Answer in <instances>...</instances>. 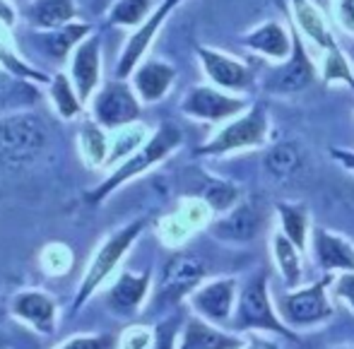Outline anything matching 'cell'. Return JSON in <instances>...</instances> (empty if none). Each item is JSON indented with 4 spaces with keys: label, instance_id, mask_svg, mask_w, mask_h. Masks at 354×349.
Here are the masks:
<instances>
[{
    "label": "cell",
    "instance_id": "cell-20",
    "mask_svg": "<svg viewBox=\"0 0 354 349\" xmlns=\"http://www.w3.org/2000/svg\"><path fill=\"white\" fill-rule=\"evenodd\" d=\"M241 44L248 48V51L270 58V61H275V63L287 61V58L292 56V48H294L292 29H287L282 22H275V19H270V22L246 32L241 39Z\"/></svg>",
    "mask_w": 354,
    "mask_h": 349
},
{
    "label": "cell",
    "instance_id": "cell-34",
    "mask_svg": "<svg viewBox=\"0 0 354 349\" xmlns=\"http://www.w3.org/2000/svg\"><path fill=\"white\" fill-rule=\"evenodd\" d=\"M53 349H118V335H106V332L75 335Z\"/></svg>",
    "mask_w": 354,
    "mask_h": 349
},
{
    "label": "cell",
    "instance_id": "cell-23",
    "mask_svg": "<svg viewBox=\"0 0 354 349\" xmlns=\"http://www.w3.org/2000/svg\"><path fill=\"white\" fill-rule=\"evenodd\" d=\"M258 229H261V217H258L256 209L248 205H239L232 207L222 219L212 224V236L229 243H246L256 238Z\"/></svg>",
    "mask_w": 354,
    "mask_h": 349
},
{
    "label": "cell",
    "instance_id": "cell-31",
    "mask_svg": "<svg viewBox=\"0 0 354 349\" xmlns=\"http://www.w3.org/2000/svg\"><path fill=\"white\" fill-rule=\"evenodd\" d=\"M272 253H275V261L284 277V284L294 287L301 279V251L284 234H275V238H272Z\"/></svg>",
    "mask_w": 354,
    "mask_h": 349
},
{
    "label": "cell",
    "instance_id": "cell-3",
    "mask_svg": "<svg viewBox=\"0 0 354 349\" xmlns=\"http://www.w3.org/2000/svg\"><path fill=\"white\" fill-rule=\"evenodd\" d=\"M145 224H147L145 219H133V222H128L126 227H121L118 232H113L111 236L104 238L102 246L97 248V253L89 258L87 267H84V275L80 279V287L73 299L75 311L82 308L84 303L97 294V289L104 287L106 279L116 272L118 263H121L123 256L136 246V241L145 232Z\"/></svg>",
    "mask_w": 354,
    "mask_h": 349
},
{
    "label": "cell",
    "instance_id": "cell-35",
    "mask_svg": "<svg viewBox=\"0 0 354 349\" xmlns=\"http://www.w3.org/2000/svg\"><path fill=\"white\" fill-rule=\"evenodd\" d=\"M236 198H239V191L234 186H229V183H224V181L210 183V186H207V191H205V202L212 209H217V212L232 209L234 205H236Z\"/></svg>",
    "mask_w": 354,
    "mask_h": 349
},
{
    "label": "cell",
    "instance_id": "cell-28",
    "mask_svg": "<svg viewBox=\"0 0 354 349\" xmlns=\"http://www.w3.org/2000/svg\"><path fill=\"white\" fill-rule=\"evenodd\" d=\"M301 149L294 142H280L266 154V169L277 181H289L301 171Z\"/></svg>",
    "mask_w": 354,
    "mask_h": 349
},
{
    "label": "cell",
    "instance_id": "cell-6",
    "mask_svg": "<svg viewBox=\"0 0 354 349\" xmlns=\"http://www.w3.org/2000/svg\"><path fill=\"white\" fill-rule=\"evenodd\" d=\"M234 330H268L277 332L289 340H297L292 330H287L280 313H275L268 294V275H258L246 284L236 303V318H234Z\"/></svg>",
    "mask_w": 354,
    "mask_h": 349
},
{
    "label": "cell",
    "instance_id": "cell-4",
    "mask_svg": "<svg viewBox=\"0 0 354 349\" xmlns=\"http://www.w3.org/2000/svg\"><path fill=\"white\" fill-rule=\"evenodd\" d=\"M268 133H270V121H268L266 106H251L243 116L229 121L217 135H212L205 144L196 149L198 157H222V154L236 152V149L261 147L266 144Z\"/></svg>",
    "mask_w": 354,
    "mask_h": 349
},
{
    "label": "cell",
    "instance_id": "cell-41",
    "mask_svg": "<svg viewBox=\"0 0 354 349\" xmlns=\"http://www.w3.org/2000/svg\"><path fill=\"white\" fill-rule=\"evenodd\" d=\"M97 3H99V10H104V8H111L116 0H97Z\"/></svg>",
    "mask_w": 354,
    "mask_h": 349
},
{
    "label": "cell",
    "instance_id": "cell-40",
    "mask_svg": "<svg viewBox=\"0 0 354 349\" xmlns=\"http://www.w3.org/2000/svg\"><path fill=\"white\" fill-rule=\"evenodd\" d=\"M0 22L8 24L10 29H12V24H15V10L8 0H0Z\"/></svg>",
    "mask_w": 354,
    "mask_h": 349
},
{
    "label": "cell",
    "instance_id": "cell-25",
    "mask_svg": "<svg viewBox=\"0 0 354 349\" xmlns=\"http://www.w3.org/2000/svg\"><path fill=\"white\" fill-rule=\"evenodd\" d=\"M0 70L15 79H27V82H39V84L51 82V77L44 70L34 68L32 63H27L19 56L17 48H15V39L10 34V27L3 22H0Z\"/></svg>",
    "mask_w": 354,
    "mask_h": 349
},
{
    "label": "cell",
    "instance_id": "cell-30",
    "mask_svg": "<svg viewBox=\"0 0 354 349\" xmlns=\"http://www.w3.org/2000/svg\"><path fill=\"white\" fill-rule=\"evenodd\" d=\"M282 222V234L299 248V251H306L308 243V214L301 205H289V202H280L277 205Z\"/></svg>",
    "mask_w": 354,
    "mask_h": 349
},
{
    "label": "cell",
    "instance_id": "cell-1",
    "mask_svg": "<svg viewBox=\"0 0 354 349\" xmlns=\"http://www.w3.org/2000/svg\"><path fill=\"white\" fill-rule=\"evenodd\" d=\"M181 144H183V133L178 131L174 123H162L152 135L145 140V144H140L133 154H128L123 162H118V167L113 169L99 186H94L92 191L84 193V200H87L89 205L104 202L111 193H116L121 186H126L128 181L142 176L145 171H149V169H154L157 164H162L164 159L176 152Z\"/></svg>",
    "mask_w": 354,
    "mask_h": 349
},
{
    "label": "cell",
    "instance_id": "cell-22",
    "mask_svg": "<svg viewBox=\"0 0 354 349\" xmlns=\"http://www.w3.org/2000/svg\"><path fill=\"white\" fill-rule=\"evenodd\" d=\"M313 256L326 272H354V246L335 232L313 229Z\"/></svg>",
    "mask_w": 354,
    "mask_h": 349
},
{
    "label": "cell",
    "instance_id": "cell-12",
    "mask_svg": "<svg viewBox=\"0 0 354 349\" xmlns=\"http://www.w3.org/2000/svg\"><path fill=\"white\" fill-rule=\"evenodd\" d=\"M205 272V263L198 256H193V253H174L162 270L159 296L164 301H178L183 296H191L201 287Z\"/></svg>",
    "mask_w": 354,
    "mask_h": 349
},
{
    "label": "cell",
    "instance_id": "cell-9",
    "mask_svg": "<svg viewBox=\"0 0 354 349\" xmlns=\"http://www.w3.org/2000/svg\"><path fill=\"white\" fill-rule=\"evenodd\" d=\"M328 284L330 277L321 279L318 284L304 287L299 292H292L280 301V318L287 326L306 328V326H318V323L333 318L335 308H333L330 299H328Z\"/></svg>",
    "mask_w": 354,
    "mask_h": 349
},
{
    "label": "cell",
    "instance_id": "cell-26",
    "mask_svg": "<svg viewBox=\"0 0 354 349\" xmlns=\"http://www.w3.org/2000/svg\"><path fill=\"white\" fill-rule=\"evenodd\" d=\"M77 147L87 169H99L109 164L111 154V138L106 135V128H102L97 121H84L77 133Z\"/></svg>",
    "mask_w": 354,
    "mask_h": 349
},
{
    "label": "cell",
    "instance_id": "cell-47",
    "mask_svg": "<svg viewBox=\"0 0 354 349\" xmlns=\"http://www.w3.org/2000/svg\"><path fill=\"white\" fill-rule=\"evenodd\" d=\"M243 349H251V347H243Z\"/></svg>",
    "mask_w": 354,
    "mask_h": 349
},
{
    "label": "cell",
    "instance_id": "cell-37",
    "mask_svg": "<svg viewBox=\"0 0 354 349\" xmlns=\"http://www.w3.org/2000/svg\"><path fill=\"white\" fill-rule=\"evenodd\" d=\"M335 17L340 27L354 37V0H335Z\"/></svg>",
    "mask_w": 354,
    "mask_h": 349
},
{
    "label": "cell",
    "instance_id": "cell-7",
    "mask_svg": "<svg viewBox=\"0 0 354 349\" xmlns=\"http://www.w3.org/2000/svg\"><path fill=\"white\" fill-rule=\"evenodd\" d=\"M292 39L294 48L292 56L282 63H275V68H270L261 79L263 92L268 94H297L308 89L318 79V70L313 58L308 56L304 37L299 34V29L292 27Z\"/></svg>",
    "mask_w": 354,
    "mask_h": 349
},
{
    "label": "cell",
    "instance_id": "cell-21",
    "mask_svg": "<svg viewBox=\"0 0 354 349\" xmlns=\"http://www.w3.org/2000/svg\"><path fill=\"white\" fill-rule=\"evenodd\" d=\"M243 340L232 332L219 330L214 323L203 321L201 316H193L186 321L178 342L174 349H243Z\"/></svg>",
    "mask_w": 354,
    "mask_h": 349
},
{
    "label": "cell",
    "instance_id": "cell-15",
    "mask_svg": "<svg viewBox=\"0 0 354 349\" xmlns=\"http://www.w3.org/2000/svg\"><path fill=\"white\" fill-rule=\"evenodd\" d=\"M234 301H236V279L232 277L201 284L188 296V303L193 306L196 316H201L207 323H214V326H224L232 318Z\"/></svg>",
    "mask_w": 354,
    "mask_h": 349
},
{
    "label": "cell",
    "instance_id": "cell-32",
    "mask_svg": "<svg viewBox=\"0 0 354 349\" xmlns=\"http://www.w3.org/2000/svg\"><path fill=\"white\" fill-rule=\"evenodd\" d=\"M321 82L323 84H337L342 82L345 87H350L354 92V70L347 61L345 51L335 48V51L323 56V68H321Z\"/></svg>",
    "mask_w": 354,
    "mask_h": 349
},
{
    "label": "cell",
    "instance_id": "cell-16",
    "mask_svg": "<svg viewBox=\"0 0 354 349\" xmlns=\"http://www.w3.org/2000/svg\"><path fill=\"white\" fill-rule=\"evenodd\" d=\"M149 284H152V275L149 272H118V277L106 289V306L116 316L128 318L136 316L142 308L145 299L149 294Z\"/></svg>",
    "mask_w": 354,
    "mask_h": 349
},
{
    "label": "cell",
    "instance_id": "cell-39",
    "mask_svg": "<svg viewBox=\"0 0 354 349\" xmlns=\"http://www.w3.org/2000/svg\"><path fill=\"white\" fill-rule=\"evenodd\" d=\"M330 157L335 159V162H340L345 169H350V171H354V152H350V149L330 147Z\"/></svg>",
    "mask_w": 354,
    "mask_h": 349
},
{
    "label": "cell",
    "instance_id": "cell-24",
    "mask_svg": "<svg viewBox=\"0 0 354 349\" xmlns=\"http://www.w3.org/2000/svg\"><path fill=\"white\" fill-rule=\"evenodd\" d=\"M77 17V3L75 0H29L24 8V19L34 32L56 29L71 24Z\"/></svg>",
    "mask_w": 354,
    "mask_h": 349
},
{
    "label": "cell",
    "instance_id": "cell-46",
    "mask_svg": "<svg viewBox=\"0 0 354 349\" xmlns=\"http://www.w3.org/2000/svg\"><path fill=\"white\" fill-rule=\"evenodd\" d=\"M352 202H354V186H352Z\"/></svg>",
    "mask_w": 354,
    "mask_h": 349
},
{
    "label": "cell",
    "instance_id": "cell-10",
    "mask_svg": "<svg viewBox=\"0 0 354 349\" xmlns=\"http://www.w3.org/2000/svg\"><path fill=\"white\" fill-rule=\"evenodd\" d=\"M181 3L183 0H162V3L154 8V12L131 34V39L126 41V46H123L121 56H118V63H116V77L118 79L131 77L133 70L145 61V53L149 51L152 41L157 39L159 29L164 27V22L169 19V15H171Z\"/></svg>",
    "mask_w": 354,
    "mask_h": 349
},
{
    "label": "cell",
    "instance_id": "cell-36",
    "mask_svg": "<svg viewBox=\"0 0 354 349\" xmlns=\"http://www.w3.org/2000/svg\"><path fill=\"white\" fill-rule=\"evenodd\" d=\"M154 345H157V337L152 328L145 326H133L123 335H118V349H154Z\"/></svg>",
    "mask_w": 354,
    "mask_h": 349
},
{
    "label": "cell",
    "instance_id": "cell-18",
    "mask_svg": "<svg viewBox=\"0 0 354 349\" xmlns=\"http://www.w3.org/2000/svg\"><path fill=\"white\" fill-rule=\"evenodd\" d=\"M174 79H176V68L167 61H157V58H145L131 75L133 89L145 104L162 102L171 89Z\"/></svg>",
    "mask_w": 354,
    "mask_h": 349
},
{
    "label": "cell",
    "instance_id": "cell-2",
    "mask_svg": "<svg viewBox=\"0 0 354 349\" xmlns=\"http://www.w3.org/2000/svg\"><path fill=\"white\" fill-rule=\"evenodd\" d=\"M51 144V126L41 113L17 111L0 118V167L22 169L34 164Z\"/></svg>",
    "mask_w": 354,
    "mask_h": 349
},
{
    "label": "cell",
    "instance_id": "cell-5",
    "mask_svg": "<svg viewBox=\"0 0 354 349\" xmlns=\"http://www.w3.org/2000/svg\"><path fill=\"white\" fill-rule=\"evenodd\" d=\"M89 104H92L89 118L106 131H121V128L136 126L142 113V102L133 89V84L118 77L111 82H104Z\"/></svg>",
    "mask_w": 354,
    "mask_h": 349
},
{
    "label": "cell",
    "instance_id": "cell-43",
    "mask_svg": "<svg viewBox=\"0 0 354 349\" xmlns=\"http://www.w3.org/2000/svg\"><path fill=\"white\" fill-rule=\"evenodd\" d=\"M0 349H10L8 347V337H5L3 332H0Z\"/></svg>",
    "mask_w": 354,
    "mask_h": 349
},
{
    "label": "cell",
    "instance_id": "cell-38",
    "mask_svg": "<svg viewBox=\"0 0 354 349\" xmlns=\"http://www.w3.org/2000/svg\"><path fill=\"white\" fill-rule=\"evenodd\" d=\"M335 294L354 311V272H340L335 279Z\"/></svg>",
    "mask_w": 354,
    "mask_h": 349
},
{
    "label": "cell",
    "instance_id": "cell-44",
    "mask_svg": "<svg viewBox=\"0 0 354 349\" xmlns=\"http://www.w3.org/2000/svg\"><path fill=\"white\" fill-rule=\"evenodd\" d=\"M3 75H8V73H3V70H0V77H3ZM0 84H3V79H0Z\"/></svg>",
    "mask_w": 354,
    "mask_h": 349
},
{
    "label": "cell",
    "instance_id": "cell-13",
    "mask_svg": "<svg viewBox=\"0 0 354 349\" xmlns=\"http://www.w3.org/2000/svg\"><path fill=\"white\" fill-rule=\"evenodd\" d=\"M68 75L84 104L92 102L97 89L102 87V39L89 34L68 58Z\"/></svg>",
    "mask_w": 354,
    "mask_h": 349
},
{
    "label": "cell",
    "instance_id": "cell-11",
    "mask_svg": "<svg viewBox=\"0 0 354 349\" xmlns=\"http://www.w3.org/2000/svg\"><path fill=\"white\" fill-rule=\"evenodd\" d=\"M196 53L203 66V73L207 75V79H210L214 87L224 89V92L241 94L253 89V84H256L253 70L243 61H239V58L227 56V53L210 46H196Z\"/></svg>",
    "mask_w": 354,
    "mask_h": 349
},
{
    "label": "cell",
    "instance_id": "cell-14",
    "mask_svg": "<svg viewBox=\"0 0 354 349\" xmlns=\"http://www.w3.org/2000/svg\"><path fill=\"white\" fill-rule=\"evenodd\" d=\"M10 313L39 335H53L58 328V303L41 289H22L15 294L10 301Z\"/></svg>",
    "mask_w": 354,
    "mask_h": 349
},
{
    "label": "cell",
    "instance_id": "cell-27",
    "mask_svg": "<svg viewBox=\"0 0 354 349\" xmlns=\"http://www.w3.org/2000/svg\"><path fill=\"white\" fill-rule=\"evenodd\" d=\"M48 97H51V104H53V109H56L58 118H63V121H73V118H77L84 109V102L80 99L71 75L63 73V70L56 75H51V82H48Z\"/></svg>",
    "mask_w": 354,
    "mask_h": 349
},
{
    "label": "cell",
    "instance_id": "cell-33",
    "mask_svg": "<svg viewBox=\"0 0 354 349\" xmlns=\"http://www.w3.org/2000/svg\"><path fill=\"white\" fill-rule=\"evenodd\" d=\"M140 144H145V128L142 126H128L121 128L116 138H111V154H109V164L126 159L128 154L136 152Z\"/></svg>",
    "mask_w": 354,
    "mask_h": 349
},
{
    "label": "cell",
    "instance_id": "cell-29",
    "mask_svg": "<svg viewBox=\"0 0 354 349\" xmlns=\"http://www.w3.org/2000/svg\"><path fill=\"white\" fill-rule=\"evenodd\" d=\"M152 12H154L152 0H116V3L109 8L106 22L111 24V27L138 29Z\"/></svg>",
    "mask_w": 354,
    "mask_h": 349
},
{
    "label": "cell",
    "instance_id": "cell-19",
    "mask_svg": "<svg viewBox=\"0 0 354 349\" xmlns=\"http://www.w3.org/2000/svg\"><path fill=\"white\" fill-rule=\"evenodd\" d=\"M89 34H94L92 24L77 22V19H75V22L63 24V27L34 32V46L46 58H51V61H56V63H63L71 58V53L89 37Z\"/></svg>",
    "mask_w": 354,
    "mask_h": 349
},
{
    "label": "cell",
    "instance_id": "cell-8",
    "mask_svg": "<svg viewBox=\"0 0 354 349\" xmlns=\"http://www.w3.org/2000/svg\"><path fill=\"white\" fill-rule=\"evenodd\" d=\"M246 109H248L246 99L232 97L224 89L205 87V84L191 87L181 99V113H186L193 121L224 123L229 118L241 116Z\"/></svg>",
    "mask_w": 354,
    "mask_h": 349
},
{
    "label": "cell",
    "instance_id": "cell-42",
    "mask_svg": "<svg viewBox=\"0 0 354 349\" xmlns=\"http://www.w3.org/2000/svg\"><path fill=\"white\" fill-rule=\"evenodd\" d=\"M154 349H171V347H169V342H167V340H157V345H154Z\"/></svg>",
    "mask_w": 354,
    "mask_h": 349
},
{
    "label": "cell",
    "instance_id": "cell-45",
    "mask_svg": "<svg viewBox=\"0 0 354 349\" xmlns=\"http://www.w3.org/2000/svg\"><path fill=\"white\" fill-rule=\"evenodd\" d=\"M333 349H354V347H333Z\"/></svg>",
    "mask_w": 354,
    "mask_h": 349
},
{
    "label": "cell",
    "instance_id": "cell-17",
    "mask_svg": "<svg viewBox=\"0 0 354 349\" xmlns=\"http://www.w3.org/2000/svg\"><path fill=\"white\" fill-rule=\"evenodd\" d=\"M289 12H292L294 22H297L299 34L316 44L323 51V56L340 48V44H337L335 34L330 29V22H328L326 15L321 12V8L316 3H311V0H289Z\"/></svg>",
    "mask_w": 354,
    "mask_h": 349
}]
</instances>
